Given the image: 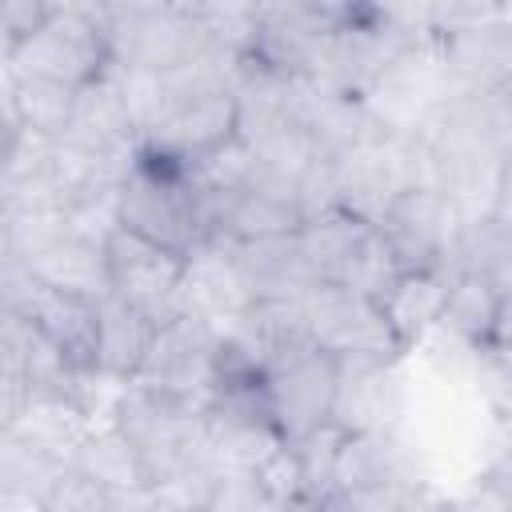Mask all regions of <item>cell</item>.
Here are the masks:
<instances>
[{
	"label": "cell",
	"mask_w": 512,
	"mask_h": 512,
	"mask_svg": "<svg viewBox=\"0 0 512 512\" xmlns=\"http://www.w3.org/2000/svg\"><path fill=\"white\" fill-rule=\"evenodd\" d=\"M232 60L236 56L220 52L184 72L160 76V104L140 136V148L184 164H200L204 156L232 144L240 128Z\"/></svg>",
	"instance_id": "obj_1"
},
{
	"label": "cell",
	"mask_w": 512,
	"mask_h": 512,
	"mask_svg": "<svg viewBox=\"0 0 512 512\" xmlns=\"http://www.w3.org/2000/svg\"><path fill=\"white\" fill-rule=\"evenodd\" d=\"M116 224L188 256L216 240V196L192 164L140 148L116 196Z\"/></svg>",
	"instance_id": "obj_2"
},
{
	"label": "cell",
	"mask_w": 512,
	"mask_h": 512,
	"mask_svg": "<svg viewBox=\"0 0 512 512\" xmlns=\"http://www.w3.org/2000/svg\"><path fill=\"white\" fill-rule=\"evenodd\" d=\"M108 416L136 444L144 472H148V488L208 472L204 400L132 380L112 396Z\"/></svg>",
	"instance_id": "obj_3"
},
{
	"label": "cell",
	"mask_w": 512,
	"mask_h": 512,
	"mask_svg": "<svg viewBox=\"0 0 512 512\" xmlns=\"http://www.w3.org/2000/svg\"><path fill=\"white\" fill-rule=\"evenodd\" d=\"M300 304H304L312 340L340 360L400 364L412 352L376 296H364L336 280H312L308 292L300 296Z\"/></svg>",
	"instance_id": "obj_4"
},
{
	"label": "cell",
	"mask_w": 512,
	"mask_h": 512,
	"mask_svg": "<svg viewBox=\"0 0 512 512\" xmlns=\"http://www.w3.org/2000/svg\"><path fill=\"white\" fill-rule=\"evenodd\" d=\"M100 24L108 28L116 64H128V68L172 76L208 56H220L212 28L188 4H156V8L124 12V16H112Z\"/></svg>",
	"instance_id": "obj_5"
},
{
	"label": "cell",
	"mask_w": 512,
	"mask_h": 512,
	"mask_svg": "<svg viewBox=\"0 0 512 512\" xmlns=\"http://www.w3.org/2000/svg\"><path fill=\"white\" fill-rule=\"evenodd\" d=\"M456 88L460 84L452 76L440 36H416L380 68V76L360 100L380 128L416 132Z\"/></svg>",
	"instance_id": "obj_6"
},
{
	"label": "cell",
	"mask_w": 512,
	"mask_h": 512,
	"mask_svg": "<svg viewBox=\"0 0 512 512\" xmlns=\"http://www.w3.org/2000/svg\"><path fill=\"white\" fill-rule=\"evenodd\" d=\"M412 184H432V160L416 132L376 124V132L336 164V204L368 216L372 224Z\"/></svg>",
	"instance_id": "obj_7"
},
{
	"label": "cell",
	"mask_w": 512,
	"mask_h": 512,
	"mask_svg": "<svg viewBox=\"0 0 512 512\" xmlns=\"http://www.w3.org/2000/svg\"><path fill=\"white\" fill-rule=\"evenodd\" d=\"M4 64L16 68V72L60 80L68 88H84V84L100 80L116 64V56H112L108 28L100 24V16H92V12L76 8V4H64L28 40L8 48Z\"/></svg>",
	"instance_id": "obj_8"
},
{
	"label": "cell",
	"mask_w": 512,
	"mask_h": 512,
	"mask_svg": "<svg viewBox=\"0 0 512 512\" xmlns=\"http://www.w3.org/2000/svg\"><path fill=\"white\" fill-rule=\"evenodd\" d=\"M216 240H260V236H288L300 232L308 220L300 200V176L276 164H264L252 152L248 172L216 192Z\"/></svg>",
	"instance_id": "obj_9"
},
{
	"label": "cell",
	"mask_w": 512,
	"mask_h": 512,
	"mask_svg": "<svg viewBox=\"0 0 512 512\" xmlns=\"http://www.w3.org/2000/svg\"><path fill=\"white\" fill-rule=\"evenodd\" d=\"M108 256V288L124 296L128 304L152 312L156 320H168L180 312V280H184V252L164 248L124 224H116L104 236Z\"/></svg>",
	"instance_id": "obj_10"
},
{
	"label": "cell",
	"mask_w": 512,
	"mask_h": 512,
	"mask_svg": "<svg viewBox=\"0 0 512 512\" xmlns=\"http://www.w3.org/2000/svg\"><path fill=\"white\" fill-rule=\"evenodd\" d=\"M460 220L464 216L440 188L412 184L380 212L376 232L384 236L400 268H448V252Z\"/></svg>",
	"instance_id": "obj_11"
},
{
	"label": "cell",
	"mask_w": 512,
	"mask_h": 512,
	"mask_svg": "<svg viewBox=\"0 0 512 512\" xmlns=\"http://www.w3.org/2000/svg\"><path fill=\"white\" fill-rule=\"evenodd\" d=\"M268 400L280 432L288 440L328 424L336 416V392H340V356H332L320 344H308L280 364L268 368Z\"/></svg>",
	"instance_id": "obj_12"
},
{
	"label": "cell",
	"mask_w": 512,
	"mask_h": 512,
	"mask_svg": "<svg viewBox=\"0 0 512 512\" xmlns=\"http://www.w3.org/2000/svg\"><path fill=\"white\" fill-rule=\"evenodd\" d=\"M216 336H220L216 320H208L200 312H172L168 320H160V332H156L152 352L136 380L204 400L212 388Z\"/></svg>",
	"instance_id": "obj_13"
},
{
	"label": "cell",
	"mask_w": 512,
	"mask_h": 512,
	"mask_svg": "<svg viewBox=\"0 0 512 512\" xmlns=\"http://www.w3.org/2000/svg\"><path fill=\"white\" fill-rule=\"evenodd\" d=\"M408 40H416V36H404L392 24L376 20V16H356V20L324 32L312 80H320L324 88L344 92V96H364L372 88V80L380 76V68Z\"/></svg>",
	"instance_id": "obj_14"
},
{
	"label": "cell",
	"mask_w": 512,
	"mask_h": 512,
	"mask_svg": "<svg viewBox=\"0 0 512 512\" xmlns=\"http://www.w3.org/2000/svg\"><path fill=\"white\" fill-rule=\"evenodd\" d=\"M56 140L88 156H136L140 152V132H136V120L124 96L120 64H112L100 80L76 92L72 120Z\"/></svg>",
	"instance_id": "obj_15"
},
{
	"label": "cell",
	"mask_w": 512,
	"mask_h": 512,
	"mask_svg": "<svg viewBox=\"0 0 512 512\" xmlns=\"http://www.w3.org/2000/svg\"><path fill=\"white\" fill-rule=\"evenodd\" d=\"M404 364V360H400ZM400 364L384 360H340L336 424L348 432H392L408 420V388Z\"/></svg>",
	"instance_id": "obj_16"
},
{
	"label": "cell",
	"mask_w": 512,
	"mask_h": 512,
	"mask_svg": "<svg viewBox=\"0 0 512 512\" xmlns=\"http://www.w3.org/2000/svg\"><path fill=\"white\" fill-rule=\"evenodd\" d=\"M252 304V292L244 284V272L236 264L232 240H204L184 260L180 280V312H200L216 324L240 316Z\"/></svg>",
	"instance_id": "obj_17"
},
{
	"label": "cell",
	"mask_w": 512,
	"mask_h": 512,
	"mask_svg": "<svg viewBox=\"0 0 512 512\" xmlns=\"http://www.w3.org/2000/svg\"><path fill=\"white\" fill-rule=\"evenodd\" d=\"M304 264L312 272V280H336L348 284V276L356 272L360 256L368 252V244L376 240V224L352 208H324L316 216H308L296 232Z\"/></svg>",
	"instance_id": "obj_18"
},
{
	"label": "cell",
	"mask_w": 512,
	"mask_h": 512,
	"mask_svg": "<svg viewBox=\"0 0 512 512\" xmlns=\"http://www.w3.org/2000/svg\"><path fill=\"white\" fill-rule=\"evenodd\" d=\"M68 464L76 472H84L88 480H96L100 488H108L116 496V508H148L144 460H140L136 444L128 440V432L112 416H108V424L88 428V436L72 448Z\"/></svg>",
	"instance_id": "obj_19"
},
{
	"label": "cell",
	"mask_w": 512,
	"mask_h": 512,
	"mask_svg": "<svg viewBox=\"0 0 512 512\" xmlns=\"http://www.w3.org/2000/svg\"><path fill=\"white\" fill-rule=\"evenodd\" d=\"M160 320L116 292L100 296V328H96V368L108 384H132L152 352Z\"/></svg>",
	"instance_id": "obj_20"
},
{
	"label": "cell",
	"mask_w": 512,
	"mask_h": 512,
	"mask_svg": "<svg viewBox=\"0 0 512 512\" xmlns=\"http://www.w3.org/2000/svg\"><path fill=\"white\" fill-rule=\"evenodd\" d=\"M460 88L512 92V20L496 16L452 36H440Z\"/></svg>",
	"instance_id": "obj_21"
},
{
	"label": "cell",
	"mask_w": 512,
	"mask_h": 512,
	"mask_svg": "<svg viewBox=\"0 0 512 512\" xmlns=\"http://www.w3.org/2000/svg\"><path fill=\"white\" fill-rule=\"evenodd\" d=\"M236 264L252 300H296L308 292L312 272L304 264L296 232L288 236H260V240H232Z\"/></svg>",
	"instance_id": "obj_22"
},
{
	"label": "cell",
	"mask_w": 512,
	"mask_h": 512,
	"mask_svg": "<svg viewBox=\"0 0 512 512\" xmlns=\"http://www.w3.org/2000/svg\"><path fill=\"white\" fill-rule=\"evenodd\" d=\"M324 32L320 24L304 20L300 12L284 8L280 0H272L252 32V44H248V56H256L260 64L276 68V72H288V76H300V80H312L316 76V60H320V44H324Z\"/></svg>",
	"instance_id": "obj_23"
},
{
	"label": "cell",
	"mask_w": 512,
	"mask_h": 512,
	"mask_svg": "<svg viewBox=\"0 0 512 512\" xmlns=\"http://www.w3.org/2000/svg\"><path fill=\"white\" fill-rule=\"evenodd\" d=\"M448 280H452L448 268H404V272L396 276V284L380 296L388 320L396 324V332L404 336V344H408L412 352L440 328Z\"/></svg>",
	"instance_id": "obj_24"
},
{
	"label": "cell",
	"mask_w": 512,
	"mask_h": 512,
	"mask_svg": "<svg viewBox=\"0 0 512 512\" xmlns=\"http://www.w3.org/2000/svg\"><path fill=\"white\" fill-rule=\"evenodd\" d=\"M64 468L68 456L0 432V512H44V496Z\"/></svg>",
	"instance_id": "obj_25"
},
{
	"label": "cell",
	"mask_w": 512,
	"mask_h": 512,
	"mask_svg": "<svg viewBox=\"0 0 512 512\" xmlns=\"http://www.w3.org/2000/svg\"><path fill=\"white\" fill-rule=\"evenodd\" d=\"M448 272H472L492 280L504 296L512 292V224L496 212L464 216L448 252Z\"/></svg>",
	"instance_id": "obj_26"
},
{
	"label": "cell",
	"mask_w": 512,
	"mask_h": 512,
	"mask_svg": "<svg viewBox=\"0 0 512 512\" xmlns=\"http://www.w3.org/2000/svg\"><path fill=\"white\" fill-rule=\"evenodd\" d=\"M88 428H92V408L76 396H36L20 408L16 420L4 424L8 436L56 456H72V448L88 436Z\"/></svg>",
	"instance_id": "obj_27"
},
{
	"label": "cell",
	"mask_w": 512,
	"mask_h": 512,
	"mask_svg": "<svg viewBox=\"0 0 512 512\" xmlns=\"http://www.w3.org/2000/svg\"><path fill=\"white\" fill-rule=\"evenodd\" d=\"M500 312H504V292L492 280L472 276V272H452L436 332L452 336L456 344L476 348V344H484V340L496 336Z\"/></svg>",
	"instance_id": "obj_28"
},
{
	"label": "cell",
	"mask_w": 512,
	"mask_h": 512,
	"mask_svg": "<svg viewBox=\"0 0 512 512\" xmlns=\"http://www.w3.org/2000/svg\"><path fill=\"white\" fill-rule=\"evenodd\" d=\"M76 92L80 88H68L60 80H44L32 72H16L4 64V108H12L24 120V128L36 136L56 140L68 128L72 108H76Z\"/></svg>",
	"instance_id": "obj_29"
},
{
	"label": "cell",
	"mask_w": 512,
	"mask_h": 512,
	"mask_svg": "<svg viewBox=\"0 0 512 512\" xmlns=\"http://www.w3.org/2000/svg\"><path fill=\"white\" fill-rule=\"evenodd\" d=\"M344 436H348V428L336 424V420H328V424H320V428L288 440L292 444V456L300 464L304 496H308L312 508H328V500H332V476H336V456H340Z\"/></svg>",
	"instance_id": "obj_30"
},
{
	"label": "cell",
	"mask_w": 512,
	"mask_h": 512,
	"mask_svg": "<svg viewBox=\"0 0 512 512\" xmlns=\"http://www.w3.org/2000/svg\"><path fill=\"white\" fill-rule=\"evenodd\" d=\"M468 380L496 420H512V336L468 348Z\"/></svg>",
	"instance_id": "obj_31"
},
{
	"label": "cell",
	"mask_w": 512,
	"mask_h": 512,
	"mask_svg": "<svg viewBox=\"0 0 512 512\" xmlns=\"http://www.w3.org/2000/svg\"><path fill=\"white\" fill-rule=\"evenodd\" d=\"M44 512H116V496L68 464L44 496Z\"/></svg>",
	"instance_id": "obj_32"
},
{
	"label": "cell",
	"mask_w": 512,
	"mask_h": 512,
	"mask_svg": "<svg viewBox=\"0 0 512 512\" xmlns=\"http://www.w3.org/2000/svg\"><path fill=\"white\" fill-rule=\"evenodd\" d=\"M504 0H428V32L432 36H452L460 28L496 20Z\"/></svg>",
	"instance_id": "obj_33"
},
{
	"label": "cell",
	"mask_w": 512,
	"mask_h": 512,
	"mask_svg": "<svg viewBox=\"0 0 512 512\" xmlns=\"http://www.w3.org/2000/svg\"><path fill=\"white\" fill-rule=\"evenodd\" d=\"M68 0H0V28H4V52L28 40L44 20H52Z\"/></svg>",
	"instance_id": "obj_34"
},
{
	"label": "cell",
	"mask_w": 512,
	"mask_h": 512,
	"mask_svg": "<svg viewBox=\"0 0 512 512\" xmlns=\"http://www.w3.org/2000/svg\"><path fill=\"white\" fill-rule=\"evenodd\" d=\"M364 16H376L404 36H432L428 32V0H368Z\"/></svg>",
	"instance_id": "obj_35"
},
{
	"label": "cell",
	"mask_w": 512,
	"mask_h": 512,
	"mask_svg": "<svg viewBox=\"0 0 512 512\" xmlns=\"http://www.w3.org/2000/svg\"><path fill=\"white\" fill-rule=\"evenodd\" d=\"M280 4L300 12L304 20H312L320 28H340V24L368 12V0H280Z\"/></svg>",
	"instance_id": "obj_36"
},
{
	"label": "cell",
	"mask_w": 512,
	"mask_h": 512,
	"mask_svg": "<svg viewBox=\"0 0 512 512\" xmlns=\"http://www.w3.org/2000/svg\"><path fill=\"white\" fill-rule=\"evenodd\" d=\"M492 212L512 224V148H508L504 160H500V184H496V208H492Z\"/></svg>",
	"instance_id": "obj_37"
},
{
	"label": "cell",
	"mask_w": 512,
	"mask_h": 512,
	"mask_svg": "<svg viewBox=\"0 0 512 512\" xmlns=\"http://www.w3.org/2000/svg\"><path fill=\"white\" fill-rule=\"evenodd\" d=\"M496 336H512V292L504 296V312H500V328H496Z\"/></svg>",
	"instance_id": "obj_38"
}]
</instances>
